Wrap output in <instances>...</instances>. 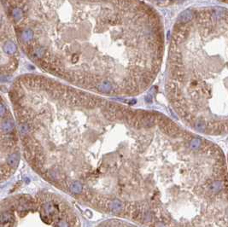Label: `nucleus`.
Returning a JSON list of instances; mask_svg holds the SVG:
<instances>
[{"label": "nucleus", "mask_w": 228, "mask_h": 227, "mask_svg": "<svg viewBox=\"0 0 228 227\" xmlns=\"http://www.w3.org/2000/svg\"><path fill=\"white\" fill-rule=\"evenodd\" d=\"M15 124L12 115L0 97V152L13 157H19L16 138L13 134ZM10 175L0 166V183L7 180Z\"/></svg>", "instance_id": "obj_3"}, {"label": "nucleus", "mask_w": 228, "mask_h": 227, "mask_svg": "<svg viewBox=\"0 0 228 227\" xmlns=\"http://www.w3.org/2000/svg\"><path fill=\"white\" fill-rule=\"evenodd\" d=\"M166 92L176 114L197 133H228V9H186L173 27Z\"/></svg>", "instance_id": "obj_1"}, {"label": "nucleus", "mask_w": 228, "mask_h": 227, "mask_svg": "<svg viewBox=\"0 0 228 227\" xmlns=\"http://www.w3.org/2000/svg\"><path fill=\"white\" fill-rule=\"evenodd\" d=\"M0 227H81L69 201L51 192L17 194L0 203Z\"/></svg>", "instance_id": "obj_2"}]
</instances>
